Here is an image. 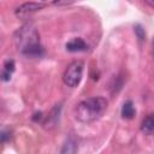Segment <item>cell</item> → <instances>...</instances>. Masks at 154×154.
Masks as SVG:
<instances>
[{
  "instance_id": "cell-1",
  "label": "cell",
  "mask_w": 154,
  "mask_h": 154,
  "mask_svg": "<svg viewBox=\"0 0 154 154\" xmlns=\"http://www.w3.org/2000/svg\"><path fill=\"white\" fill-rule=\"evenodd\" d=\"M14 43L18 51L26 57H41L43 48L40 45V35L32 23H25L14 34Z\"/></svg>"
},
{
  "instance_id": "cell-2",
  "label": "cell",
  "mask_w": 154,
  "mask_h": 154,
  "mask_svg": "<svg viewBox=\"0 0 154 154\" xmlns=\"http://www.w3.org/2000/svg\"><path fill=\"white\" fill-rule=\"evenodd\" d=\"M108 101L102 96H94L82 100L75 108V117L82 123H90L99 119L107 109Z\"/></svg>"
},
{
  "instance_id": "cell-3",
  "label": "cell",
  "mask_w": 154,
  "mask_h": 154,
  "mask_svg": "<svg viewBox=\"0 0 154 154\" xmlns=\"http://www.w3.org/2000/svg\"><path fill=\"white\" fill-rule=\"evenodd\" d=\"M83 70H84V64L81 60L72 61L67 69L65 70L63 75V81L67 87L75 88L79 84L82 76H83Z\"/></svg>"
},
{
  "instance_id": "cell-4",
  "label": "cell",
  "mask_w": 154,
  "mask_h": 154,
  "mask_svg": "<svg viewBox=\"0 0 154 154\" xmlns=\"http://www.w3.org/2000/svg\"><path fill=\"white\" fill-rule=\"evenodd\" d=\"M46 6L45 2H25V4H22L19 7H17L16 10V16L22 18V19H25L28 17H30L32 13L40 11L41 8H43Z\"/></svg>"
},
{
  "instance_id": "cell-5",
  "label": "cell",
  "mask_w": 154,
  "mask_h": 154,
  "mask_svg": "<svg viewBox=\"0 0 154 154\" xmlns=\"http://www.w3.org/2000/svg\"><path fill=\"white\" fill-rule=\"evenodd\" d=\"M77 150H78L77 138L73 135H70L65 140V142H64V144L60 149V154H76Z\"/></svg>"
},
{
  "instance_id": "cell-6",
  "label": "cell",
  "mask_w": 154,
  "mask_h": 154,
  "mask_svg": "<svg viewBox=\"0 0 154 154\" xmlns=\"http://www.w3.org/2000/svg\"><path fill=\"white\" fill-rule=\"evenodd\" d=\"M88 48V45L85 43V41L81 37L73 38L71 41H69L66 43V49L69 52H83Z\"/></svg>"
},
{
  "instance_id": "cell-7",
  "label": "cell",
  "mask_w": 154,
  "mask_h": 154,
  "mask_svg": "<svg viewBox=\"0 0 154 154\" xmlns=\"http://www.w3.org/2000/svg\"><path fill=\"white\" fill-rule=\"evenodd\" d=\"M135 114H136V109H135L132 101L131 100L125 101L122 107V117L125 119H132L135 117Z\"/></svg>"
},
{
  "instance_id": "cell-8",
  "label": "cell",
  "mask_w": 154,
  "mask_h": 154,
  "mask_svg": "<svg viewBox=\"0 0 154 154\" xmlns=\"http://www.w3.org/2000/svg\"><path fill=\"white\" fill-rule=\"evenodd\" d=\"M141 131L144 135H153L154 131V118L152 114H149L148 117H146L141 124Z\"/></svg>"
},
{
  "instance_id": "cell-9",
  "label": "cell",
  "mask_w": 154,
  "mask_h": 154,
  "mask_svg": "<svg viewBox=\"0 0 154 154\" xmlns=\"http://www.w3.org/2000/svg\"><path fill=\"white\" fill-rule=\"evenodd\" d=\"M13 70H14V63H13V60L6 61V63H5V66H4V71H2V73L0 75L1 79L8 81V79L11 78V73L13 72Z\"/></svg>"
},
{
  "instance_id": "cell-10",
  "label": "cell",
  "mask_w": 154,
  "mask_h": 154,
  "mask_svg": "<svg viewBox=\"0 0 154 154\" xmlns=\"http://www.w3.org/2000/svg\"><path fill=\"white\" fill-rule=\"evenodd\" d=\"M135 32H136L137 37H138L141 41H144V40H146V32H144V30L142 29L141 25H136V26H135Z\"/></svg>"
},
{
  "instance_id": "cell-11",
  "label": "cell",
  "mask_w": 154,
  "mask_h": 154,
  "mask_svg": "<svg viewBox=\"0 0 154 154\" xmlns=\"http://www.w3.org/2000/svg\"><path fill=\"white\" fill-rule=\"evenodd\" d=\"M11 137V134L8 131H0V142H5Z\"/></svg>"
}]
</instances>
